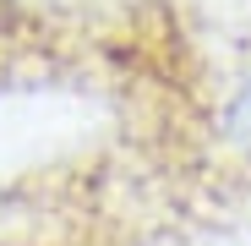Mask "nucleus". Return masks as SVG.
<instances>
[{
    "instance_id": "1",
    "label": "nucleus",
    "mask_w": 251,
    "mask_h": 246,
    "mask_svg": "<svg viewBox=\"0 0 251 246\" xmlns=\"http://www.w3.org/2000/svg\"><path fill=\"white\" fill-rule=\"evenodd\" d=\"M180 27L175 0H0V82L131 93Z\"/></svg>"
},
{
    "instance_id": "2",
    "label": "nucleus",
    "mask_w": 251,
    "mask_h": 246,
    "mask_svg": "<svg viewBox=\"0 0 251 246\" xmlns=\"http://www.w3.org/2000/svg\"><path fill=\"white\" fill-rule=\"evenodd\" d=\"M0 246H44V241H22V235H0Z\"/></svg>"
}]
</instances>
